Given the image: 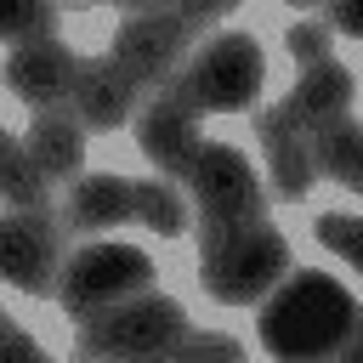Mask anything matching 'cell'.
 Listing matches in <instances>:
<instances>
[{
	"instance_id": "1",
	"label": "cell",
	"mask_w": 363,
	"mask_h": 363,
	"mask_svg": "<svg viewBox=\"0 0 363 363\" xmlns=\"http://www.w3.org/2000/svg\"><path fill=\"white\" fill-rule=\"evenodd\" d=\"M255 306V335L272 357H346L357 340V295L318 267H289Z\"/></svg>"
},
{
	"instance_id": "2",
	"label": "cell",
	"mask_w": 363,
	"mask_h": 363,
	"mask_svg": "<svg viewBox=\"0 0 363 363\" xmlns=\"http://www.w3.org/2000/svg\"><path fill=\"white\" fill-rule=\"evenodd\" d=\"M227 11H233V0H210V6H130L119 17V28H113V57L153 96V91L182 79V68L193 62L204 28H216Z\"/></svg>"
},
{
	"instance_id": "3",
	"label": "cell",
	"mask_w": 363,
	"mask_h": 363,
	"mask_svg": "<svg viewBox=\"0 0 363 363\" xmlns=\"http://www.w3.org/2000/svg\"><path fill=\"white\" fill-rule=\"evenodd\" d=\"M193 244H199V289L221 306H255L295 267L289 238L272 227V216L216 233V238H193Z\"/></svg>"
},
{
	"instance_id": "4",
	"label": "cell",
	"mask_w": 363,
	"mask_h": 363,
	"mask_svg": "<svg viewBox=\"0 0 363 363\" xmlns=\"http://www.w3.org/2000/svg\"><path fill=\"white\" fill-rule=\"evenodd\" d=\"M182 187L193 210V238H216V233H233L267 216V187L255 182L250 159L227 142H204L193 164L182 170Z\"/></svg>"
},
{
	"instance_id": "5",
	"label": "cell",
	"mask_w": 363,
	"mask_h": 363,
	"mask_svg": "<svg viewBox=\"0 0 363 363\" xmlns=\"http://www.w3.org/2000/svg\"><path fill=\"white\" fill-rule=\"evenodd\" d=\"M182 329H187L182 301H170L159 289H142L130 301H113V306L79 318L74 352L79 357H164Z\"/></svg>"
},
{
	"instance_id": "6",
	"label": "cell",
	"mask_w": 363,
	"mask_h": 363,
	"mask_svg": "<svg viewBox=\"0 0 363 363\" xmlns=\"http://www.w3.org/2000/svg\"><path fill=\"white\" fill-rule=\"evenodd\" d=\"M261 74H267L261 40L244 34V28H216V34L199 40L193 62H187L182 79H176V91H182L199 113H238V108L255 102Z\"/></svg>"
},
{
	"instance_id": "7",
	"label": "cell",
	"mask_w": 363,
	"mask_h": 363,
	"mask_svg": "<svg viewBox=\"0 0 363 363\" xmlns=\"http://www.w3.org/2000/svg\"><path fill=\"white\" fill-rule=\"evenodd\" d=\"M159 284V267L147 250L136 244H113V238H91L79 244L68 261H62V278H57V306L68 318H91L113 301H130L142 289Z\"/></svg>"
},
{
	"instance_id": "8",
	"label": "cell",
	"mask_w": 363,
	"mask_h": 363,
	"mask_svg": "<svg viewBox=\"0 0 363 363\" xmlns=\"http://www.w3.org/2000/svg\"><path fill=\"white\" fill-rule=\"evenodd\" d=\"M62 244H68V227H62V204H11L6 221H0V272L11 289L23 295H57V278H62Z\"/></svg>"
},
{
	"instance_id": "9",
	"label": "cell",
	"mask_w": 363,
	"mask_h": 363,
	"mask_svg": "<svg viewBox=\"0 0 363 363\" xmlns=\"http://www.w3.org/2000/svg\"><path fill=\"white\" fill-rule=\"evenodd\" d=\"M352 91H357L352 68L335 62V57H323V62L301 68L295 91H284L272 108L255 113V130H289V136H306L312 125H323V119H335V113H352Z\"/></svg>"
},
{
	"instance_id": "10",
	"label": "cell",
	"mask_w": 363,
	"mask_h": 363,
	"mask_svg": "<svg viewBox=\"0 0 363 363\" xmlns=\"http://www.w3.org/2000/svg\"><path fill=\"white\" fill-rule=\"evenodd\" d=\"M199 119H204V113H199L176 85H164V91H153V96L142 102V113H136V147L153 159L159 176L182 182V170H187L193 153L204 147V125H199Z\"/></svg>"
},
{
	"instance_id": "11",
	"label": "cell",
	"mask_w": 363,
	"mask_h": 363,
	"mask_svg": "<svg viewBox=\"0 0 363 363\" xmlns=\"http://www.w3.org/2000/svg\"><path fill=\"white\" fill-rule=\"evenodd\" d=\"M74 79H79V57H74L62 40H23V45H11V57H6V85H11L34 113L74 108Z\"/></svg>"
},
{
	"instance_id": "12",
	"label": "cell",
	"mask_w": 363,
	"mask_h": 363,
	"mask_svg": "<svg viewBox=\"0 0 363 363\" xmlns=\"http://www.w3.org/2000/svg\"><path fill=\"white\" fill-rule=\"evenodd\" d=\"M147 91L136 85V74L108 51V57H79V79H74V119L85 130H113L130 113H142Z\"/></svg>"
},
{
	"instance_id": "13",
	"label": "cell",
	"mask_w": 363,
	"mask_h": 363,
	"mask_svg": "<svg viewBox=\"0 0 363 363\" xmlns=\"http://www.w3.org/2000/svg\"><path fill=\"white\" fill-rule=\"evenodd\" d=\"M130 216V182L113 176V170H85L68 182V199H62V227L68 238L74 233H102V227H119Z\"/></svg>"
},
{
	"instance_id": "14",
	"label": "cell",
	"mask_w": 363,
	"mask_h": 363,
	"mask_svg": "<svg viewBox=\"0 0 363 363\" xmlns=\"http://www.w3.org/2000/svg\"><path fill=\"white\" fill-rule=\"evenodd\" d=\"M28 153L34 164L45 170V182H68V176H85V125L68 113V108H51V113H34L28 125Z\"/></svg>"
},
{
	"instance_id": "15",
	"label": "cell",
	"mask_w": 363,
	"mask_h": 363,
	"mask_svg": "<svg viewBox=\"0 0 363 363\" xmlns=\"http://www.w3.org/2000/svg\"><path fill=\"white\" fill-rule=\"evenodd\" d=\"M357 147H363V130H357L352 113H335V119H323V125L306 130L312 170L329 176V182H340V187H363V159H357Z\"/></svg>"
},
{
	"instance_id": "16",
	"label": "cell",
	"mask_w": 363,
	"mask_h": 363,
	"mask_svg": "<svg viewBox=\"0 0 363 363\" xmlns=\"http://www.w3.org/2000/svg\"><path fill=\"white\" fill-rule=\"evenodd\" d=\"M261 147H267V176H272V199L295 204L312 193L318 170H312V153H306V136H289V130H255Z\"/></svg>"
},
{
	"instance_id": "17",
	"label": "cell",
	"mask_w": 363,
	"mask_h": 363,
	"mask_svg": "<svg viewBox=\"0 0 363 363\" xmlns=\"http://www.w3.org/2000/svg\"><path fill=\"white\" fill-rule=\"evenodd\" d=\"M130 216H136L142 227H153L159 238L193 233V210H187L182 187H176L170 176H142V182H130Z\"/></svg>"
},
{
	"instance_id": "18",
	"label": "cell",
	"mask_w": 363,
	"mask_h": 363,
	"mask_svg": "<svg viewBox=\"0 0 363 363\" xmlns=\"http://www.w3.org/2000/svg\"><path fill=\"white\" fill-rule=\"evenodd\" d=\"M0 187H6V199L23 204V210L57 204V199H51V182H45V170L34 164V153H28L23 136H6V142H0Z\"/></svg>"
},
{
	"instance_id": "19",
	"label": "cell",
	"mask_w": 363,
	"mask_h": 363,
	"mask_svg": "<svg viewBox=\"0 0 363 363\" xmlns=\"http://www.w3.org/2000/svg\"><path fill=\"white\" fill-rule=\"evenodd\" d=\"M312 238H318L323 250H335L340 261H357V255H363V221L346 216V210H323V216L312 221Z\"/></svg>"
},
{
	"instance_id": "20",
	"label": "cell",
	"mask_w": 363,
	"mask_h": 363,
	"mask_svg": "<svg viewBox=\"0 0 363 363\" xmlns=\"http://www.w3.org/2000/svg\"><path fill=\"white\" fill-rule=\"evenodd\" d=\"M164 357H227V363H238V357H244V346H238L233 335H210V329H193V323H187Z\"/></svg>"
},
{
	"instance_id": "21",
	"label": "cell",
	"mask_w": 363,
	"mask_h": 363,
	"mask_svg": "<svg viewBox=\"0 0 363 363\" xmlns=\"http://www.w3.org/2000/svg\"><path fill=\"white\" fill-rule=\"evenodd\" d=\"M284 45H289V57H295L301 68H312V62L335 57V51H329V28H323L318 17H301V23H289V28H284Z\"/></svg>"
},
{
	"instance_id": "22",
	"label": "cell",
	"mask_w": 363,
	"mask_h": 363,
	"mask_svg": "<svg viewBox=\"0 0 363 363\" xmlns=\"http://www.w3.org/2000/svg\"><path fill=\"white\" fill-rule=\"evenodd\" d=\"M6 34H11V45H23V40H57V6L45 0V6L17 11V17L6 23Z\"/></svg>"
},
{
	"instance_id": "23",
	"label": "cell",
	"mask_w": 363,
	"mask_h": 363,
	"mask_svg": "<svg viewBox=\"0 0 363 363\" xmlns=\"http://www.w3.org/2000/svg\"><path fill=\"white\" fill-rule=\"evenodd\" d=\"M318 23H323V28H340V34H357V17H352V6H329Z\"/></svg>"
},
{
	"instance_id": "24",
	"label": "cell",
	"mask_w": 363,
	"mask_h": 363,
	"mask_svg": "<svg viewBox=\"0 0 363 363\" xmlns=\"http://www.w3.org/2000/svg\"><path fill=\"white\" fill-rule=\"evenodd\" d=\"M6 346H11V352H23V357H40V346H34V340H28L17 323H6Z\"/></svg>"
}]
</instances>
